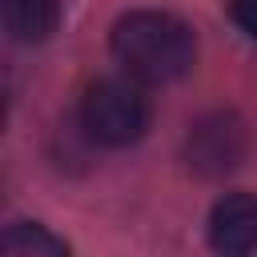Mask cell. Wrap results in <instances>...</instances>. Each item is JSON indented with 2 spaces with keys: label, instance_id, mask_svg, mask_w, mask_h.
Masks as SVG:
<instances>
[{
  "label": "cell",
  "instance_id": "6da1fadb",
  "mask_svg": "<svg viewBox=\"0 0 257 257\" xmlns=\"http://www.w3.org/2000/svg\"><path fill=\"white\" fill-rule=\"evenodd\" d=\"M112 56L141 84H173L197 64V36L169 12H128L112 24Z\"/></svg>",
  "mask_w": 257,
  "mask_h": 257
},
{
  "label": "cell",
  "instance_id": "7a4b0ae2",
  "mask_svg": "<svg viewBox=\"0 0 257 257\" xmlns=\"http://www.w3.org/2000/svg\"><path fill=\"white\" fill-rule=\"evenodd\" d=\"M80 128L88 141L108 145V149L141 141L149 128V96L141 92V80L108 76V80L88 84L80 100Z\"/></svg>",
  "mask_w": 257,
  "mask_h": 257
},
{
  "label": "cell",
  "instance_id": "3957f363",
  "mask_svg": "<svg viewBox=\"0 0 257 257\" xmlns=\"http://www.w3.org/2000/svg\"><path fill=\"white\" fill-rule=\"evenodd\" d=\"M249 133L237 112H205L189 124L185 137V161L197 177H225L245 161Z\"/></svg>",
  "mask_w": 257,
  "mask_h": 257
},
{
  "label": "cell",
  "instance_id": "277c9868",
  "mask_svg": "<svg viewBox=\"0 0 257 257\" xmlns=\"http://www.w3.org/2000/svg\"><path fill=\"white\" fill-rule=\"evenodd\" d=\"M209 241L217 253L241 257L257 249V193H225L209 213Z\"/></svg>",
  "mask_w": 257,
  "mask_h": 257
},
{
  "label": "cell",
  "instance_id": "5b68a950",
  "mask_svg": "<svg viewBox=\"0 0 257 257\" xmlns=\"http://www.w3.org/2000/svg\"><path fill=\"white\" fill-rule=\"evenodd\" d=\"M0 8H4V28L24 44L44 40L60 20L56 0H0Z\"/></svg>",
  "mask_w": 257,
  "mask_h": 257
},
{
  "label": "cell",
  "instance_id": "8992f818",
  "mask_svg": "<svg viewBox=\"0 0 257 257\" xmlns=\"http://www.w3.org/2000/svg\"><path fill=\"white\" fill-rule=\"evenodd\" d=\"M4 253L12 257H64L68 245L60 237H52L44 225H32V221H16L4 229Z\"/></svg>",
  "mask_w": 257,
  "mask_h": 257
},
{
  "label": "cell",
  "instance_id": "52a82bcc",
  "mask_svg": "<svg viewBox=\"0 0 257 257\" xmlns=\"http://www.w3.org/2000/svg\"><path fill=\"white\" fill-rule=\"evenodd\" d=\"M229 12H233V20L257 40V0H229Z\"/></svg>",
  "mask_w": 257,
  "mask_h": 257
}]
</instances>
